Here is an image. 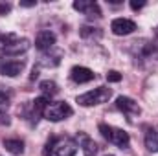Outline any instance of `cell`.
Instances as JSON below:
<instances>
[{
    "mask_svg": "<svg viewBox=\"0 0 158 156\" xmlns=\"http://www.w3.org/2000/svg\"><path fill=\"white\" fill-rule=\"evenodd\" d=\"M39 88H40V92L44 94V97H46L48 101H50V97H53V96L59 92V88H57V84H55L53 81H40Z\"/></svg>",
    "mask_w": 158,
    "mask_h": 156,
    "instance_id": "2e32d148",
    "label": "cell"
},
{
    "mask_svg": "<svg viewBox=\"0 0 158 156\" xmlns=\"http://www.w3.org/2000/svg\"><path fill=\"white\" fill-rule=\"evenodd\" d=\"M28 48H30V40L28 39H22V40L19 39L15 44H11V46H9L7 50H4V51H6L7 55H19V53H22V51H26Z\"/></svg>",
    "mask_w": 158,
    "mask_h": 156,
    "instance_id": "5bb4252c",
    "label": "cell"
},
{
    "mask_svg": "<svg viewBox=\"0 0 158 156\" xmlns=\"http://www.w3.org/2000/svg\"><path fill=\"white\" fill-rule=\"evenodd\" d=\"M74 114L72 107L66 103V101H57V103H52L46 107L44 110V117L48 121H61V119H66Z\"/></svg>",
    "mask_w": 158,
    "mask_h": 156,
    "instance_id": "3957f363",
    "label": "cell"
},
{
    "mask_svg": "<svg viewBox=\"0 0 158 156\" xmlns=\"http://www.w3.org/2000/svg\"><path fill=\"white\" fill-rule=\"evenodd\" d=\"M70 76H72V79H74L76 83H79V84L90 83L92 79L96 77V74H94L90 68H85V66H74L72 72H70Z\"/></svg>",
    "mask_w": 158,
    "mask_h": 156,
    "instance_id": "30bf717a",
    "label": "cell"
},
{
    "mask_svg": "<svg viewBox=\"0 0 158 156\" xmlns=\"http://www.w3.org/2000/svg\"><path fill=\"white\" fill-rule=\"evenodd\" d=\"M4 147L11 154H22L24 153V142L22 140H4Z\"/></svg>",
    "mask_w": 158,
    "mask_h": 156,
    "instance_id": "9a60e30c",
    "label": "cell"
},
{
    "mask_svg": "<svg viewBox=\"0 0 158 156\" xmlns=\"http://www.w3.org/2000/svg\"><path fill=\"white\" fill-rule=\"evenodd\" d=\"M110 96H112L110 88H107V86H99V88H96V90H90V92L79 96L77 103L79 105H83V107H94V105L107 103V101L110 99Z\"/></svg>",
    "mask_w": 158,
    "mask_h": 156,
    "instance_id": "7a4b0ae2",
    "label": "cell"
},
{
    "mask_svg": "<svg viewBox=\"0 0 158 156\" xmlns=\"http://www.w3.org/2000/svg\"><path fill=\"white\" fill-rule=\"evenodd\" d=\"M77 142H79V147L83 151L85 156H96L98 154V143L85 132H79L77 134Z\"/></svg>",
    "mask_w": 158,
    "mask_h": 156,
    "instance_id": "9c48e42d",
    "label": "cell"
},
{
    "mask_svg": "<svg viewBox=\"0 0 158 156\" xmlns=\"http://www.w3.org/2000/svg\"><path fill=\"white\" fill-rule=\"evenodd\" d=\"M116 107H118L121 112H125L127 116H138V114L142 112L140 105H138L134 99L127 97V96H119L118 99H116Z\"/></svg>",
    "mask_w": 158,
    "mask_h": 156,
    "instance_id": "5b68a950",
    "label": "cell"
},
{
    "mask_svg": "<svg viewBox=\"0 0 158 156\" xmlns=\"http://www.w3.org/2000/svg\"><path fill=\"white\" fill-rule=\"evenodd\" d=\"M107 81H109V83H119V81H121V74L116 72V70H110V72L107 74Z\"/></svg>",
    "mask_w": 158,
    "mask_h": 156,
    "instance_id": "ffe728a7",
    "label": "cell"
},
{
    "mask_svg": "<svg viewBox=\"0 0 158 156\" xmlns=\"http://www.w3.org/2000/svg\"><path fill=\"white\" fill-rule=\"evenodd\" d=\"M74 9L81 11V13L86 15V17H96V18L101 17L99 6H98L96 2H92V0H77V2H74Z\"/></svg>",
    "mask_w": 158,
    "mask_h": 156,
    "instance_id": "52a82bcc",
    "label": "cell"
},
{
    "mask_svg": "<svg viewBox=\"0 0 158 156\" xmlns=\"http://www.w3.org/2000/svg\"><path fill=\"white\" fill-rule=\"evenodd\" d=\"M53 44H55V33H53V31L42 30V31L37 33V37H35V48H37V50L48 51V50L53 48Z\"/></svg>",
    "mask_w": 158,
    "mask_h": 156,
    "instance_id": "8992f818",
    "label": "cell"
},
{
    "mask_svg": "<svg viewBox=\"0 0 158 156\" xmlns=\"http://www.w3.org/2000/svg\"><path fill=\"white\" fill-rule=\"evenodd\" d=\"M55 138H50L48 142H46V147H44V156H53L52 154V151H53V147H55Z\"/></svg>",
    "mask_w": 158,
    "mask_h": 156,
    "instance_id": "d6986e66",
    "label": "cell"
},
{
    "mask_svg": "<svg viewBox=\"0 0 158 156\" xmlns=\"http://www.w3.org/2000/svg\"><path fill=\"white\" fill-rule=\"evenodd\" d=\"M9 9H11V6H9V4H0V15L9 13Z\"/></svg>",
    "mask_w": 158,
    "mask_h": 156,
    "instance_id": "7402d4cb",
    "label": "cell"
},
{
    "mask_svg": "<svg viewBox=\"0 0 158 156\" xmlns=\"http://www.w3.org/2000/svg\"><path fill=\"white\" fill-rule=\"evenodd\" d=\"M99 132H101V136L105 140H109L110 143L118 145L119 149H127L131 145V138H129V134L123 129H116V127H110V125L101 123L99 125Z\"/></svg>",
    "mask_w": 158,
    "mask_h": 156,
    "instance_id": "6da1fadb",
    "label": "cell"
},
{
    "mask_svg": "<svg viewBox=\"0 0 158 156\" xmlns=\"http://www.w3.org/2000/svg\"><path fill=\"white\" fill-rule=\"evenodd\" d=\"M145 147L153 153H158V127H153L145 134Z\"/></svg>",
    "mask_w": 158,
    "mask_h": 156,
    "instance_id": "4fadbf2b",
    "label": "cell"
},
{
    "mask_svg": "<svg viewBox=\"0 0 158 156\" xmlns=\"http://www.w3.org/2000/svg\"><path fill=\"white\" fill-rule=\"evenodd\" d=\"M7 107H9V97L4 92H0V116L7 110Z\"/></svg>",
    "mask_w": 158,
    "mask_h": 156,
    "instance_id": "e0dca14e",
    "label": "cell"
},
{
    "mask_svg": "<svg viewBox=\"0 0 158 156\" xmlns=\"http://www.w3.org/2000/svg\"><path fill=\"white\" fill-rule=\"evenodd\" d=\"M24 68V63L22 61H6L2 66H0V72L7 77H17Z\"/></svg>",
    "mask_w": 158,
    "mask_h": 156,
    "instance_id": "7c38bea8",
    "label": "cell"
},
{
    "mask_svg": "<svg viewBox=\"0 0 158 156\" xmlns=\"http://www.w3.org/2000/svg\"><path fill=\"white\" fill-rule=\"evenodd\" d=\"M20 6H24V7H31V6H35V2H20Z\"/></svg>",
    "mask_w": 158,
    "mask_h": 156,
    "instance_id": "cb8c5ba5",
    "label": "cell"
},
{
    "mask_svg": "<svg viewBox=\"0 0 158 156\" xmlns=\"http://www.w3.org/2000/svg\"><path fill=\"white\" fill-rule=\"evenodd\" d=\"M143 6H145V0H140V2H138V0H132V2H131V7H132L134 11H138V9H142Z\"/></svg>",
    "mask_w": 158,
    "mask_h": 156,
    "instance_id": "44dd1931",
    "label": "cell"
},
{
    "mask_svg": "<svg viewBox=\"0 0 158 156\" xmlns=\"http://www.w3.org/2000/svg\"><path fill=\"white\" fill-rule=\"evenodd\" d=\"M53 153H55V156H76L77 145H76V142L72 138H63V140L55 142Z\"/></svg>",
    "mask_w": 158,
    "mask_h": 156,
    "instance_id": "277c9868",
    "label": "cell"
},
{
    "mask_svg": "<svg viewBox=\"0 0 158 156\" xmlns=\"http://www.w3.org/2000/svg\"><path fill=\"white\" fill-rule=\"evenodd\" d=\"M110 30L114 35H129L136 30V24L129 18H116V20H112Z\"/></svg>",
    "mask_w": 158,
    "mask_h": 156,
    "instance_id": "ba28073f",
    "label": "cell"
},
{
    "mask_svg": "<svg viewBox=\"0 0 158 156\" xmlns=\"http://www.w3.org/2000/svg\"><path fill=\"white\" fill-rule=\"evenodd\" d=\"M37 76H39V70H37V68H33V72H31V76H30V79L33 81V79H37Z\"/></svg>",
    "mask_w": 158,
    "mask_h": 156,
    "instance_id": "603a6c76",
    "label": "cell"
},
{
    "mask_svg": "<svg viewBox=\"0 0 158 156\" xmlns=\"http://www.w3.org/2000/svg\"><path fill=\"white\" fill-rule=\"evenodd\" d=\"M46 107H48V99L46 97H37L35 101H31V105H30V119H33L35 123H37V119L40 116H44V110H46Z\"/></svg>",
    "mask_w": 158,
    "mask_h": 156,
    "instance_id": "8fae6325",
    "label": "cell"
},
{
    "mask_svg": "<svg viewBox=\"0 0 158 156\" xmlns=\"http://www.w3.org/2000/svg\"><path fill=\"white\" fill-rule=\"evenodd\" d=\"M105 156H114V154H105Z\"/></svg>",
    "mask_w": 158,
    "mask_h": 156,
    "instance_id": "d4e9b609",
    "label": "cell"
},
{
    "mask_svg": "<svg viewBox=\"0 0 158 156\" xmlns=\"http://www.w3.org/2000/svg\"><path fill=\"white\" fill-rule=\"evenodd\" d=\"M79 33H81V37H85V39H86V37H90V35H94V33H96V35H99V31H96V28H90V26H83Z\"/></svg>",
    "mask_w": 158,
    "mask_h": 156,
    "instance_id": "ac0fdd59",
    "label": "cell"
}]
</instances>
